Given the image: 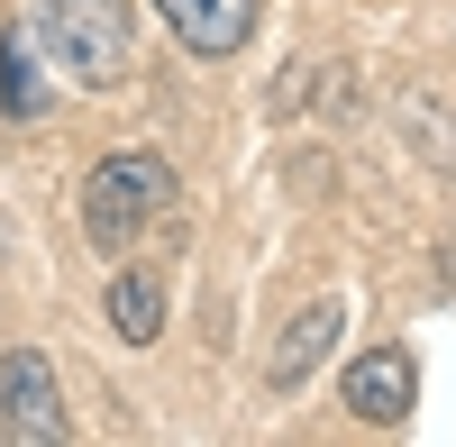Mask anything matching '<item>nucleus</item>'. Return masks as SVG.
<instances>
[{"label": "nucleus", "mask_w": 456, "mask_h": 447, "mask_svg": "<svg viewBox=\"0 0 456 447\" xmlns=\"http://www.w3.org/2000/svg\"><path fill=\"white\" fill-rule=\"evenodd\" d=\"M411 384H420V375H411V347H365V356L347 365V384H338V393H347L356 420L393 429V420H411Z\"/></svg>", "instance_id": "obj_4"}, {"label": "nucleus", "mask_w": 456, "mask_h": 447, "mask_svg": "<svg viewBox=\"0 0 456 447\" xmlns=\"http://www.w3.org/2000/svg\"><path fill=\"white\" fill-rule=\"evenodd\" d=\"M0 110H10V119H37V110H46V83H37V46H28V28L0 46Z\"/></svg>", "instance_id": "obj_8"}, {"label": "nucleus", "mask_w": 456, "mask_h": 447, "mask_svg": "<svg viewBox=\"0 0 456 447\" xmlns=\"http://www.w3.org/2000/svg\"><path fill=\"white\" fill-rule=\"evenodd\" d=\"M338 347V302H311L292 329H283V347H274V365H265V375H274V393H292V384H311V365Z\"/></svg>", "instance_id": "obj_6"}, {"label": "nucleus", "mask_w": 456, "mask_h": 447, "mask_svg": "<svg viewBox=\"0 0 456 447\" xmlns=\"http://www.w3.org/2000/svg\"><path fill=\"white\" fill-rule=\"evenodd\" d=\"M0 438H19V447H55V438H73V420H64V384H55V365L37 356V347H10V356H0Z\"/></svg>", "instance_id": "obj_3"}, {"label": "nucleus", "mask_w": 456, "mask_h": 447, "mask_svg": "<svg viewBox=\"0 0 456 447\" xmlns=\"http://www.w3.org/2000/svg\"><path fill=\"white\" fill-rule=\"evenodd\" d=\"M110 329L137 338V347L165 329V274H156V265H128L119 283H110Z\"/></svg>", "instance_id": "obj_7"}, {"label": "nucleus", "mask_w": 456, "mask_h": 447, "mask_svg": "<svg viewBox=\"0 0 456 447\" xmlns=\"http://www.w3.org/2000/svg\"><path fill=\"white\" fill-rule=\"evenodd\" d=\"M156 10L192 55H238L256 37V0H156Z\"/></svg>", "instance_id": "obj_5"}, {"label": "nucleus", "mask_w": 456, "mask_h": 447, "mask_svg": "<svg viewBox=\"0 0 456 447\" xmlns=\"http://www.w3.org/2000/svg\"><path fill=\"white\" fill-rule=\"evenodd\" d=\"M174 210V165L165 156H101L92 183H83V229L110 247V256H128L146 219H165Z\"/></svg>", "instance_id": "obj_2"}, {"label": "nucleus", "mask_w": 456, "mask_h": 447, "mask_svg": "<svg viewBox=\"0 0 456 447\" xmlns=\"http://www.w3.org/2000/svg\"><path fill=\"white\" fill-rule=\"evenodd\" d=\"M28 46L64 83L110 92V83L137 73V10L128 0H28Z\"/></svg>", "instance_id": "obj_1"}]
</instances>
